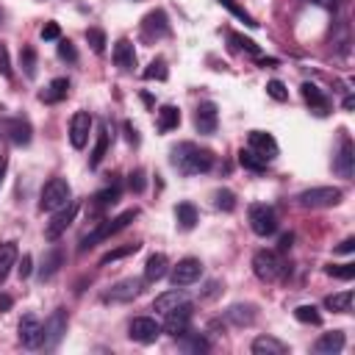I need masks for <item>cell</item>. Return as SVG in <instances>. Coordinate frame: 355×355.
I'll return each mask as SVG.
<instances>
[{
    "mask_svg": "<svg viewBox=\"0 0 355 355\" xmlns=\"http://www.w3.org/2000/svg\"><path fill=\"white\" fill-rule=\"evenodd\" d=\"M169 161L183 175H202L214 169V153L208 147H200L194 141H178L169 150Z\"/></svg>",
    "mask_w": 355,
    "mask_h": 355,
    "instance_id": "1",
    "label": "cell"
},
{
    "mask_svg": "<svg viewBox=\"0 0 355 355\" xmlns=\"http://www.w3.org/2000/svg\"><path fill=\"white\" fill-rule=\"evenodd\" d=\"M136 216H139V211H136V208H128V211H122V214H119V216H114V219H103V222H97V227L80 239V247H78V250H80V252H86V250H92L94 244H100V241L111 239L114 233L125 230Z\"/></svg>",
    "mask_w": 355,
    "mask_h": 355,
    "instance_id": "2",
    "label": "cell"
},
{
    "mask_svg": "<svg viewBox=\"0 0 355 355\" xmlns=\"http://www.w3.org/2000/svg\"><path fill=\"white\" fill-rule=\"evenodd\" d=\"M252 272H255V277H261L266 283H275L286 275V261L277 250H258L252 255Z\"/></svg>",
    "mask_w": 355,
    "mask_h": 355,
    "instance_id": "3",
    "label": "cell"
},
{
    "mask_svg": "<svg viewBox=\"0 0 355 355\" xmlns=\"http://www.w3.org/2000/svg\"><path fill=\"white\" fill-rule=\"evenodd\" d=\"M69 200H72L69 183H67L64 178H50V180L42 186L39 208H42V211H58V208H64Z\"/></svg>",
    "mask_w": 355,
    "mask_h": 355,
    "instance_id": "4",
    "label": "cell"
},
{
    "mask_svg": "<svg viewBox=\"0 0 355 355\" xmlns=\"http://www.w3.org/2000/svg\"><path fill=\"white\" fill-rule=\"evenodd\" d=\"M344 197V191L338 186H313V189H305L297 194V202L302 208H330V205H338Z\"/></svg>",
    "mask_w": 355,
    "mask_h": 355,
    "instance_id": "5",
    "label": "cell"
},
{
    "mask_svg": "<svg viewBox=\"0 0 355 355\" xmlns=\"http://www.w3.org/2000/svg\"><path fill=\"white\" fill-rule=\"evenodd\" d=\"M247 219H250V227L255 236H272L277 230V214L266 202H252L247 208Z\"/></svg>",
    "mask_w": 355,
    "mask_h": 355,
    "instance_id": "6",
    "label": "cell"
},
{
    "mask_svg": "<svg viewBox=\"0 0 355 355\" xmlns=\"http://www.w3.org/2000/svg\"><path fill=\"white\" fill-rule=\"evenodd\" d=\"M67 324H69V313L64 308H55L47 322L42 324V347L44 349H55L61 344V338L67 336Z\"/></svg>",
    "mask_w": 355,
    "mask_h": 355,
    "instance_id": "7",
    "label": "cell"
},
{
    "mask_svg": "<svg viewBox=\"0 0 355 355\" xmlns=\"http://www.w3.org/2000/svg\"><path fill=\"white\" fill-rule=\"evenodd\" d=\"M0 133H3V139H8L17 147H25L33 139V128L22 116H6V119H0Z\"/></svg>",
    "mask_w": 355,
    "mask_h": 355,
    "instance_id": "8",
    "label": "cell"
},
{
    "mask_svg": "<svg viewBox=\"0 0 355 355\" xmlns=\"http://www.w3.org/2000/svg\"><path fill=\"white\" fill-rule=\"evenodd\" d=\"M161 330H164L161 322H155L153 316H136L128 324V338L136 344H153L161 336Z\"/></svg>",
    "mask_w": 355,
    "mask_h": 355,
    "instance_id": "9",
    "label": "cell"
},
{
    "mask_svg": "<svg viewBox=\"0 0 355 355\" xmlns=\"http://www.w3.org/2000/svg\"><path fill=\"white\" fill-rule=\"evenodd\" d=\"M333 169L341 178H352V172H355V144H352L349 133L338 136V150L333 153Z\"/></svg>",
    "mask_w": 355,
    "mask_h": 355,
    "instance_id": "10",
    "label": "cell"
},
{
    "mask_svg": "<svg viewBox=\"0 0 355 355\" xmlns=\"http://www.w3.org/2000/svg\"><path fill=\"white\" fill-rule=\"evenodd\" d=\"M141 286H144L141 277L116 280L114 286H108V291H103V302H130V300H136L141 294Z\"/></svg>",
    "mask_w": 355,
    "mask_h": 355,
    "instance_id": "11",
    "label": "cell"
},
{
    "mask_svg": "<svg viewBox=\"0 0 355 355\" xmlns=\"http://www.w3.org/2000/svg\"><path fill=\"white\" fill-rule=\"evenodd\" d=\"M75 216H78V202L75 200H69L64 208H58V211H53V219L47 222V227H44V239L47 241H55L72 222H75Z\"/></svg>",
    "mask_w": 355,
    "mask_h": 355,
    "instance_id": "12",
    "label": "cell"
},
{
    "mask_svg": "<svg viewBox=\"0 0 355 355\" xmlns=\"http://www.w3.org/2000/svg\"><path fill=\"white\" fill-rule=\"evenodd\" d=\"M200 277H202V263H200V258H183V261H178V263L172 266V272H169V280H172V286H178V288L191 286V283H197Z\"/></svg>",
    "mask_w": 355,
    "mask_h": 355,
    "instance_id": "13",
    "label": "cell"
},
{
    "mask_svg": "<svg viewBox=\"0 0 355 355\" xmlns=\"http://www.w3.org/2000/svg\"><path fill=\"white\" fill-rule=\"evenodd\" d=\"M164 36H169V19H166V14L161 8H153L141 19V39L144 42H158Z\"/></svg>",
    "mask_w": 355,
    "mask_h": 355,
    "instance_id": "14",
    "label": "cell"
},
{
    "mask_svg": "<svg viewBox=\"0 0 355 355\" xmlns=\"http://www.w3.org/2000/svg\"><path fill=\"white\" fill-rule=\"evenodd\" d=\"M92 125H94V119H92L89 111H75V114H72V119H69V144H72L75 150H83V147L89 144Z\"/></svg>",
    "mask_w": 355,
    "mask_h": 355,
    "instance_id": "15",
    "label": "cell"
},
{
    "mask_svg": "<svg viewBox=\"0 0 355 355\" xmlns=\"http://www.w3.org/2000/svg\"><path fill=\"white\" fill-rule=\"evenodd\" d=\"M247 147H250L258 158H263L266 164H269L272 158H277V153H280L275 136L266 133V130H250V136H247Z\"/></svg>",
    "mask_w": 355,
    "mask_h": 355,
    "instance_id": "16",
    "label": "cell"
},
{
    "mask_svg": "<svg viewBox=\"0 0 355 355\" xmlns=\"http://www.w3.org/2000/svg\"><path fill=\"white\" fill-rule=\"evenodd\" d=\"M216 125H219V108H216V103L202 100L194 108V128H197V133L211 136V133H216Z\"/></svg>",
    "mask_w": 355,
    "mask_h": 355,
    "instance_id": "17",
    "label": "cell"
},
{
    "mask_svg": "<svg viewBox=\"0 0 355 355\" xmlns=\"http://www.w3.org/2000/svg\"><path fill=\"white\" fill-rule=\"evenodd\" d=\"M302 100H305V105L316 114V116H327L330 114V108H333V103H330V97L316 86V83H302Z\"/></svg>",
    "mask_w": 355,
    "mask_h": 355,
    "instance_id": "18",
    "label": "cell"
},
{
    "mask_svg": "<svg viewBox=\"0 0 355 355\" xmlns=\"http://www.w3.org/2000/svg\"><path fill=\"white\" fill-rule=\"evenodd\" d=\"M17 330H19V344L22 347H28V349L42 347V322L33 313H25L19 319V327Z\"/></svg>",
    "mask_w": 355,
    "mask_h": 355,
    "instance_id": "19",
    "label": "cell"
},
{
    "mask_svg": "<svg viewBox=\"0 0 355 355\" xmlns=\"http://www.w3.org/2000/svg\"><path fill=\"white\" fill-rule=\"evenodd\" d=\"M189 322H191V302H183L180 308H175V311H169L166 313V322L161 324L169 336H180V333H186L189 330Z\"/></svg>",
    "mask_w": 355,
    "mask_h": 355,
    "instance_id": "20",
    "label": "cell"
},
{
    "mask_svg": "<svg viewBox=\"0 0 355 355\" xmlns=\"http://www.w3.org/2000/svg\"><path fill=\"white\" fill-rule=\"evenodd\" d=\"M61 263H64V250H61L58 244H50V247L44 250V255H42L39 280H42V283H44V280H53V277H55V272L61 269Z\"/></svg>",
    "mask_w": 355,
    "mask_h": 355,
    "instance_id": "21",
    "label": "cell"
},
{
    "mask_svg": "<svg viewBox=\"0 0 355 355\" xmlns=\"http://www.w3.org/2000/svg\"><path fill=\"white\" fill-rule=\"evenodd\" d=\"M225 319H227L233 327H250V324L258 319V311H255V305H250V302H236V305H230V308L225 311Z\"/></svg>",
    "mask_w": 355,
    "mask_h": 355,
    "instance_id": "22",
    "label": "cell"
},
{
    "mask_svg": "<svg viewBox=\"0 0 355 355\" xmlns=\"http://www.w3.org/2000/svg\"><path fill=\"white\" fill-rule=\"evenodd\" d=\"M183 302H189V297H186V291L183 288H169V291H164V294H158L155 297V302H153V311H158V313H169V311H175V308H180Z\"/></svg>",
    "mask_w": 355,
    "mask_h": 355,
    "instance_id": "23",
    "label": "cell"
},
{
    "mask_svg": "<svg viewBox=\"0 0 355 355\" xmlns=\"http://www.w3.org/2000/svg\"><path fill=\"white\" fill-rule=\"evenodd\" d=\"M344 344H347L344 330L322 333V336L316 338V344H313V352H319V355H336V352H341V349H344Z\"/></svg>",
    "mask_w": 355,
    "mask_h": 355,
    "instance_id": "24",
    "label": "cell"
},
{
    "mask_svg": "<svg viewBox=\"0 0 355 355\" xmlns=\"http://www.w3.org/2000/svg\"><path fill=\"white\" fill-rule=\"evenodd\" d=\"M111 139H114L111 125H108V122H100V128H97V141H94V150H92V158H89V166H92V169L100 166V161L105 158V153H108V147H111Z\"/></svg>",
    "mask_w": 355,
    "mask_h": 355,
    "instance_id": "25",
    "label": "cell"
},
{
    "mask_svg": "<svg viewBox=\"0 0 355 355\" xmlns=\"http://www.w3.org/2000/svg\"><path fill=\"white\" fill-rule=\"evenodd\" d=\"M119 194H122V186L114 180L111 186H105V189H100L94 197H92V214H103L105 208H111L116 200H119Z\"/></svg>",
    "mask_w": 355,
    "mask_h": 355,
    "instance_id": "26",
    "label": "cell"
},
{
    "mask_svg": "<svg viewBox=\"0 0 355 355\" xmlns=\"http://www.w3.org/2000/svg\"><path fill=\"white\" fill-rule=\"evenodd\" d=\"M114 64L125 72H130L136 67V50H133V42L130 39H119L114 44Z\"/></svg>",
    "mask_w": 355,
    "mask_h": 355,
    "instance_id": "27",
    "label": "cell"
},
{
    "mask_svg": "<svg viewBox=\"0 0 355 355\" xmlns=\"http://www.w3.org/2000/svg\"><path fill=\"white\" fill-rule=\"evenodd\" d=\"M250 349H252V355H286L288 352V344H283L275 336H258Z\"/></svg>",
    "mask_w": 355,
    "mask_h": 355,
    "instance_id": "28",
    "label": "cell"
},
{
    "mask_svg": "<svg viewBox=\"0 0 355 355\" xmlns=\"http://www.w3.org/2000/svg\"><path fill=\"white\" fill-rule=\"evenodd\" d=\"M166 272H169L166 255H164V252H153V255L147 258V263H144V280H147V283H158Z\"/></svg>",
    "mask_w": 355,
    "mask_h": 355,
    "instance_id": "29",
    "label": "cell"
},
{
    "mask_svg": "<svg viewBox=\"0 0 355 355\" xmlns=\"http://www.w3.org/2000/svg\"><path fill=\"white\" fill-rule=\"evenodd\" d=\"M17 258H19L17 241H3L0 244V286L6 283V277L11 275V269L17 266Z\"/></svg>",
    "mask_w": 355,
    "mask_h": 355,
    "instance_id": "30",
    "label": "cell"
},
{
    "mask_svg": "<svg viewBox=\"0 0 355 355\" xmlns=\"http://www.w3.org/2000/svg\"><path fill=\"white\" fill-rule=\"evenodd\" d=\"M67 94H69V80H67V78H53V80L47 83V89L39 92V100H42V103H61Z\"/></svg>",
    "mask_w": 355,
    "mask_h": 355,
    "instance_id": "31",
    "label": "cell"
},
{
    "mask_svg": "<svg viewBox=\"0 0 355 355\" xmlns=\"http://www.w3.org/2000/svg\"><path fill=\"white\" fill-rule=\"evenodd\" d=\"M178 347H180L183 352H208V349H211L208 338H202L200 333H191V330H186V333L178 336Z\"/></svg>",
    "mask_w": 355,
    "mask_h": 355,
    "instance_id": "32",
    "label": "cell"
},
{
    "mask_svg": "<svg viewBox=\"0 0 355 355\" xmlns=\"http://www.w3.org/2000/svg\"><path fill=\"white\" fill-rule=\"evenodd\" d=\"M178 125H180V108L178 105H161V111H158V130L169 133Z\"/></svg>",
    "mask_w": 355,
    "mask_h": 355,
    "instance_id": "33",
    "label": "cell"
},
{
    "mask_svg": "<svg viewBox=\"0 0 355 355\" xmlns=\"http://www.w3.org/2000/svg\"><path fill=\"white\" fill-rule=\"evenodd\" d=\"M175 219H178L180 230H191L197 225V208L191 202H178L175 205Z\"/></svg>",
    "mask_w": 355,
    "mask_h": 355,
    "instance_id": "34",
    "label": "cell"
},
{
    "mask_svg": "<svg viewBox=\"0 0 355 355\" xmlns=\"http://www.w3.org/2000/svg\"><path fill=\"white\" fill-rule=\"evenodd\" d=\"M324 308L336 311V313H349L352 311V291H338V294H330L324 300Z\"/></svg>",
    "mask_w": 355,
    "mask_h": 355,
    "instance_id": "35",
    "label": "cell"
},
{
    "mask_svg": "<svg viewBox=\"0 0 355 355\" xmlns=\"http://www.w3.org/2000/svg\"><path fill=\"white\" fill-rule=\"evenodd\" d=\"M239 164H241L244 169H252V172H263V169H266V161L258 158L250 147H241V150H239Z\"/></svg>",
    "mask_w": 355,
    "mask_h": 355,
    "instance_id": "36",
    "label": "cell"
},
{
    "mask_svg": "<svg viewBox=\"0 0 355 355\" xmlns=\"http://www.w3.org/2000/svg\"><path fill=\"white\" fill-rule=\"evenodd\" d=\"M139 241H130V244H125V247H116V250H111V252H105L103 258H100V266H108V263H114V261H119V258H125V255H133V252H139Z\"/></svg>",
    "mask_w": 355,
    "mask_h": 355,
    "instance_id": "37",
    "label": "cell"
},
{
    "mask_svg": "<svg viewBox=\"0 0 355 355\" xmlns=\"http://www.w3.org/2000/svg\"><path fill=\"white\" fill-rule=\"evenodd\" d=\"M19 67L25 72V78H36V50L33 47H22L19 50Z\"/></svg>",
    "mask_w": 355,
    "mask_h": 355,
    "instance_id": "38",
    "label": "cell"
},
{
    "mask_svg": "<svg viewBox=\"0 0 355 355\" xmlns=\"http://www.w3.org/2000/svg\"><path fill=\"white\" fill-rule=\"evenodd\" d=\"M214 205H216L219 211L230 214V211L236 208V194H233L230 189H216V191H214Z\"/></svg>",
    "mask_w": 355,
    "mask_h": 355,
    "instance_id": "39",
    "label": "cell"
},
{
    "mask_svg": "<svg viewBox=\"0 0 355 355\" xmlns=\"http://www.w3.org/2000/svg\"><path fill=\"white\" fill-rule=\"evenodd\" d=\"M294 316H297V322H302V324H322V316H319V311H316L313 305H297V308H294Z\"/></svg>",
    "mask_w": 355,
    "mask_h": 355,
    "instance_id": "40",
    "label": "cell"
},
{
    "mask_svg": "<svg viewBox=\"0 0 355 355\" xmlns=\"http://www.w3.org/2000/svg\"><path fill=\"white\" fill-rule=\"evenodd\" d=\"M216 3H219V6H225V8H227V11H230L236 19H241L244 25H250V28H258V22H255V19H252V17H250V14H247V11H244V8H241L236 0H216Z\"/></svg>",
    "mask_w": 355,
    "mask_h": 355,
    "instance_id": "41",
    "label": "cell"
},
{
    "mask_svg": "<svg viewBox=\"0 0 355 355\" xmlns=\"http://www.w3.org/2000/svg\"><path fill=\"white\" fill-rule=\"evenodd\" d=\"M166 75H169V72H166V61H164V58H153L150 67L144 69V78H147V80H153V78L166 80Z\"/></svg>",
    "mask_w": 355,
    "mask_h": 355,
    "instance_id": "42",
    "label": "cell"
},
{
    "mask_svg": "<svg viewBox=\"0 0 355 355\" xmlns=\"http://www.w3.org/2000/svg\"><path fill=\"white\" fill-rule=\"evenodd\" d=\"M86 42L92 44L94 53H103L105 50V33L100 28H86Z\"/></svg>",
    "mask_w": 355,
    "mask_h": 355,
    "instance_id": "43",
    "label": "cell"
},
{
    "mask_svg": "<svg viewBox=\"0 0 355 355\" xmlns=\"http://www.w3.org/2000/svg\"><path fill=\"white\" fill-rule=\"evenodd\" d=\"M330 277H341V280H352L355 277V263H333L327 266Z\"/></svg>",
    "mask_w": 355,
    "mask_h": 355,
    "instance_id": "44",
    "label": "cell"
},
{
    "mask_svg": "<svg viewBox=\"0 0 355 355\" xmlns=\"http://www.w3.org/2000/svg\"><path fill=\"white\" fill-rule=\"evenodd\" d=\"M230 42L239 47V50H244V53H252V55H258V44L252 42V39H247V36H241V33H230Z\"/></svg>",
    "mask_w": 355,
    "mask_h": 355,
    "instance_id": "45",
    "label": "cell"
},
{
    "mask_svg": "<svg viewBox=\"0 0 355 355\" xmlns=\"http://www.w3.org/2000/svg\"><path fill=\"white\" fill-rule=\"evenodd\" d=\"M266 94H269L272 100H277V103H286V100H288V92H286V86H283L280 80H269V83H266Z\"/></svg>",
    "mask_w": 355,
    "mask_h": 355,
    "instance_id": "46",
    "label": "cell"
},
{
    "mask_svg": "<svg viewBox=\"0 0 355 355\" xmlns=\"http://www.w3.org/2000/svg\"><path fill=\"white\" fill-rule=\"evenodd\" d=\"M58 58H64V61H69V64H75V61H78V50L72 47V42L58 39Z\"/></svg>",
    "mask_w": 355,
    "mask_h": 355,
    "instance_id": "47",
    "label": "cell"
},
{
    "mask_svg": "<svg viewBox=\"0 0 355 355\" xmlns=\"http://www.w3.org/2000/svg\"><path fill=\"white\" fill-rule=\"evenodd\" d=\"M0 75H3L6 80H11V75H14V69H11V58H8V50H6L3 42H0Z\"/></svg>",
    "mask_w": 355,
    "mask_h": 355,
    "instance_id": "48",
    "label": "cell"
},
{
    "mask_svg": "<svg viewBox=\"0 0 355 355\" xmlns=\"http://www.w3.org/2000/svg\"><path fill=\"white\" fill-rule=\"evenodd\" d=\"M128 186H130V191H144V172L141 169H133L130 175H128Z\"/></svg>",
    "mask_w": 355,
    "mask_h": 355,
    "instance_id": "49",
    "label": "cell"
},
{
    "mask_svg": "<svg viewBox=\"0 0 355 355\" xmlns=\"http://www.w3.org/2000/svg\"><path fill=\"white\" fill-rule=\"evenodd\" d=\"M42 39H44V42H58V39H61V28H58L55 22H47V25L42 28Z\"/></svg>",
    "mask_w": 355,
    "mask_h": 355,
    "instance_id": "50",
    "label": "cell"
},
{
    "mask_svg": "<svg viewBox=\"0 0 355 355\" xmlns=\"http://www.w3.org/2000/svg\"><path fill=\"white\" fill-rule=\"evenodd\" d=\"M17 272H19V277H22V280H25V277H31V272H33V258H31L28 252H25V255H22V261L17 263Z\"/></svg>",
    "mask_w": 355,
    "mask_h": 355,
    "instance_id": "51",
    "label": "cell"
},
{
    "mask_svg": "<svg viewBox=\"0 0 355 355\" xmlns=\"http://www.w3.org/2000/svg\"><path fill=\"white\" fill-rule=\"evenodd\" d=\"M125 139H128L130 144H139V130H136L133 122H125Z\"/></svg>",
    "mask_w": 355,
    "mask_h": 355,
    "instance_id": "52",
    "label": "cell"
},
{
    "mask_svg": "<svg viewBox=\"0 0 355 355\" xmlns=\"http://www.w3.org/2000/svg\"><path fill=\"white\" fill-rule=\"evenodd\" d=\"M291 241H294V236H291V233H283V236H280V244H277V252L291 250Z\"/></svg>",
    "mask_w": 355,
    "mask_h": 355,
    "instance_id": "53",
    "label": "cell"
},
{
    "mask_svg": "<svg viewBox=\"0 0 355 355\" xmlns=\"http://www.w3.org/2000/svg\"><path fill=\"white\" fill-rule=\"evenodd\" d=\"M352 247H355V239L349 236V239H344V241L336 247V252H352Z\"/></svg>",
    "mask_w": 355,
    "mask_h": 355,
    "instance_id": "54",
    "label": "cell"
},
{
    "mask_svg": "<svg viewBox=\"0 0 355 355\" xmlns=\"http://www.w3.org/2000/svg\"><path fill=\"white\" fill-rule=\"evenodd\" d=\"M308 3L322 6V8H336V6H338V0H308Z\"/></svg>",
    "mask_w": 355,
    "mask_h": 355,
    "instance_id": "55",
    "label": "cell"
},
{
    "mask_svg": "<svg viewBox=\"0 0 355 355\" xmlns=\"http://www.w3.org/2000/svg\"><path fill=\"white\" fill-rule=\"evenodd\" d=\"M11 305H14V300L8 294H0V311H8Z\"/></svg>",
    "mask_w": 355,
    "mask_h": 355,
    "instance_id": "56",
    "label": "cell"
},
{
    "mask_svg": "<svg viewBox=\"0 0 355 355\" xmlns=\"http://www.w3.org/2000/svg\"><path fill=\"white\" fill-rule=\"evenodd\" d=\"M6 169H8V158L0 155V183H3V178H6Z\"/></svg>",
    "mask_w": 355,
    "mask_h": 355,
    "instance_id": "57",
    "label": "cell"
},
{
    "mask_svg": "<svg viewBox=\"0 0 355 355\" xmlns=\"http://www.w3.org/2000/svg\"><path fill=\"white\" fill-rule=\"evenodd\" d=\"M0 19H3V14H0Z\"/></svg>",
    "mask_w": 355,
    "mask_h": 355,
    "instance_id": "58",
    "label": "cell"
}]
</instances>
